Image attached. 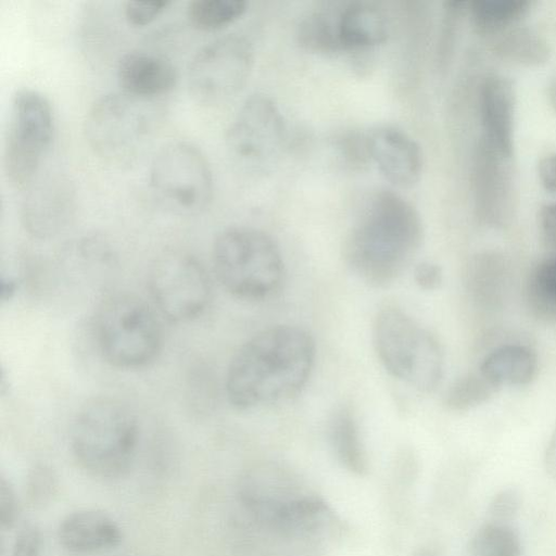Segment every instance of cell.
Listing matches in <instances>:
<instances>
[{
  "mask_svg": "<svg viewBox=\"0 0 556 556\" xmlns=\"http://www.w3.org/2000/svg\"><path fill=\"white\" fill-rule=\"evenodd\" d=\"M313 337L294 325L268 327L232 356L225 381L230 404L250 410L286 402L306 386L315 364Z\"/></svg>",
  "mask_w": 556,
  "mask_h": 556,
  "instance_id": "6da1fadb",
  "label": "cell"
},
{
  "mask_svg": "<svg viewBox=\"0 0 556 556\" xmlns=\"http://www.w3.org/2000/svg\"><path fill=\"white\" fill-rule=\"evenodd\" d=\"M422 238L424 225L417 208L401 194L382 189L369 198L348 232L343 257L362 280L387 287L403 274Z\"/></svg>",
  "mask_w": 556,
  "mask_h": 556,
  "instance_id": "7a4b0ae2",
  "label": "cell"
},
{
  "mask_svg": "<svg viewBox=\"0 0 556 556\" xmlns=\"http://www.w3.org/2000/svg\"><path fill=\"white\" fill-rule=\"evenodd\" d=\"M70 441L76 462L86 472L100 479H115L126 475L134 463L139 425L121 401L98 396L76 414Z\"/></svg>",
  "mask_w": 556,
  "mask_h": 556,
  "instance_id": "3957f363",
  "label": "cell"
},
{
  "mask_svg": "<svg viewBox=\"0 0 556 556\" xmlns=\"http://www.w3.org/2000/svg\"><path fill=\"white\" fill-rule=\"evenodd\" d=\"M213 267L219 283L233 296L264 301L280 292L286 265L276 241L252 227H230L214 240Z\"/></svg>",
  "mask_w": 556,
  "mask_h": 556,
  "instance_id": "277c9868",
  "label": "cell"
},
{
  "mask_svg": "<svg viewBox=\"0 0 556 556\" xmlns=\"http://www.w3.org/2000/svg\"><path fill=\"white\" fill-rule=\"evenodd\" d=\"M372 342L384 369L414 389L430 393L444 372L441 343L403 309L387 306L374 320Z\"/></svg>",
  "mask_w": 556,
  "mask_h": 556,
  "instance_id": "5b68a950",
  "label": "cell"
},
{
  "mask_svg": "<svg viewBox=\"0 0 556 556\" xmlns=\"http://www.w3.org/2000/svg\"><path fill=\"white\" fill-rule=\"evenodd\" d=\"M157 111L153 101L125 92L98 97L85 118V135L93 153L104 163L124 167L134 164L155 132Z\"/></svg>",
  "mask_w": 556,
  "mask_h": 556,
  "instance_id": "8992f818",
  "label": "cell"
},
{
  "mask_svg": "<svg viewBox=\"0 0 556 556\" xmlns=\"http://www.w3.org/2000/svg\"><path fill=\"white\" fill-rule=\"evenodd\" d=\"M94 334L102 357L121 369L149 365L162 346L154 311L132 294H115L103 301L96 314Z\"/></svg>",
  "mask_w": 556,
  "mask_h": 556,
  "instance_id": "52a82bcc",
  "label": "cell"
},
{
  "mask_svg": "<svg viewBox=\"0 0 556 556\" xmlns=\"http://www.w3.org/2000/svg\"><path fill=\"white\" fill-rule=\"evenodd\" d=\"M55 132L49 99L40 91L22 88L12 97L3 149L8 180L25 188L42 169Z\"/></svg>",
  "mask_w": 556,
  "mask_h": 556,
  "instance_id": "ba28073f",
  "label": "cell"
},
{
  "mask_svg": "<svg viewBox=\"0 0 556 556\" xmlns=\"http://www.w3.org/2000/svg\"><path fill=\"white\" fill-rule=\"evenodd\" d=\"M149 184L154 198L179 215H197L212 201L214 179L210 163L195 144L173 141L153 156Z\"/></svg>",
  "mask_w": 556,
  "mask_h": 556,
  "instance_id": "9c48e42d",
  "label": "cell"
},
{
  "mask_svg": "<svg viewBox=\"0 0 556 556\" xmlns=\"http://www.w3.org/2000/svg\"><path fill=\"white\" fill-rule=\"evenodd\" d=\"M254 50L243 36L228 34L200 48L188 66V87L202 104H218L236 96L248 81Z\"/></svg>",
  "mask_w": 556,
  "mask_h": 556,
  "instance_id": "30bf717a",
  "label": "cell"
},
{
  "mask_svg": "<svg viewBox=\"0 0 556 556\" xmlns=\"http://www.w3.org/2000/svg\"><path fill=\"white\" fill-rule=\"evenodd\" d=\"M148 286L157 309L168 320H191L205 311L212 295L211 279L191 254L167 251L152 264Z\"/></svg>",
  "mask_w": 556,
  "mask_h": 556,
  "instance_id": "8fae6325",
  "label": "cell"
},
{
  "mask_svg": "<svg viewBox=\"0 0 556 556\" xmlns=\"http://www.w3.org/2000/svg\"><path fill=\"white\" fill-rule=\"evenodd\" d=\"M287 136L285 117L267 94L256 92L242 103L226 131V148L242 168H263L276 157Z\"/></svg>",
  "mask_w": 556,
  "mask_h": 556,
  "instance_id": "7c38bea8",
  "label": "cell"
},
{
  "mask_svg": "<svg viewBox=\"0 0 556 556\" xmlns=\"http://www.w3.org/2000/svg\"><path fill=\"white\" fill-rule=\"evenodd\" d=\"M240 498L258 520L288 536L326 539L340 528L332 508L317 496L277 500L248 489L240 492Z\"/></svg>",
  "mask_w": 556,
  "mask_h": 556,
  "instance_id": "4fadbf2b",
  "label": "cell"
},
{
  "mask_svg": "<svg viewBox=\"0 0 556 556\" xmlns=\"http://www.w3.org/2000/svg\"><path fill=\"white\" fill-rule=\"evenodd\" d=\"M21 220L25 230L38 239L61 232L75 212V190L65 174L42 169L24 188Z\"/></svg>",
  "mask_w": 556,
  "mask_h": 556,
  "instance_id": "5bb4252c",
  "label": "cell"
},
{
  "mask_svg": "<svg viewBox=\"0 0 556 556\" xmlns=\"http://www.w3.org/2000/svg\"><path fill=\"white\" fill-rule=\"evenodd\" d=\"M510 161L480 139L472 172L475 211L488 227L503 228L514 216L516 186Z\"/></svg>",
  "mask_w": 556,
  "mask_h": 556,
  "instance_id": "9a60e30c",
  "label": "cell"
},
{
  "mask_svg": "<svg viewBox=\"0 0 556 556\" xmlns=\"http://www.w3.org/2000/svg\"><path fill=\"white\" fill-rule=\"evenodd\" d=\"M481 139L502 156L514 155L516 91L513 81L489 75L480 85Z\"/></svg>",
  "mask_w": 556,
  "mask_h": 556,
  "instance_id": "2e32d148",
  "label": "cell"
},
{
  "mask_svg": "<svg viewBox=\"0 0 556 556\" xmlns=\"http://www.w3.org/2000/svg\"><path fill=\"white\" fill-rule=\"evenodd\" d=\"M371 161L382 176L399 188L414 186L420 178L424 156L419 144L394 127H379L368 134Z\"/></svg>",
  "mask_w": 556,
  "mask_h": 556,
  "instance_id": "e0dca14e",
  "label": "cell"
},
{
  "mask_svg": "<svg viewBox=\"0 0 556 556\" xmlns=\"http://www.w3.org/2000/svg\"><path fill=\"white\" fill-rule=\"evenodd\" d=\"M116 76L123 92L151 101L172 91L178 78L170 60L146 50L123 54L117 63Z\"/></svg>",
  "mask_w": 556,
  "mask_h": 556,
  "instance_id": "ac0fdd59",
  "label": "cell"
},
{
  "mask_svg": "<svg viewBox=\"0 0 556 556\" xmlns=\"http://www.w3.org/2000/svg\"><path fill=\"white\" fill-rule=\"evenodd\" d=\"M60 544L73 554H92L118 546L123 533L116 521L99 509L68 514L59 525Z\"/></svg>",
  "mask_w": 556,
  "mask_h": 556,
  "instance_id": "d6986e66",
  "label": "cell"
},
{
  "mask_svg": "<svg viewBox=\"0 0 556 556\" xmlns=\"http://www.w3.org/2000/svg\"><path fill=\"white\" fill-rule=\"evenodd\" d=\"M338 33L343 51L369 49L386 41L388 17L372 3L353 2L339 11Z\"/></svg>",
  "mask_w": 556,
  "mask_h": 556,
  "instance_id": "ffe728a7",
  "label": "cell"
},
{
  "mask_svg": "<svg viewBox=\"0 0 556 556\" xmlns=\"http://www.w3.org/2000/svg\"><path fill=\"white\" fill-rule=\"evenodd\" d=\"M498 388L529 384L538 372V357L521 344L501 345L484 356L478 368Z\"/></svg>",
  "mask_w": 556,
  "mask_h": 556,
  "instance_id": "44dd1931",
  "label": "cell"
},
{
  "mask_svg": "<svg viewBox=\"0 0 556 556\" xmlns=\"http://www.w3.org/2000/svg\"><path fill=\"white\" fill-rule=\"evenodd\" d=\"M331 450L342 467L363 476L368 471V459L354 412L349 406L337 408L328 424Z\"/></svg>",
  "mask_w": 556,
  "mask_h": 556,
  "instance_id": "7402d4cb",
  "label": "cell"
},
{
  "mask_svg": "<svg viewBox=\"0 0 556 556\" xmlns=\"http://www.w3.org/2000/svg\"><path fill=\"white\" fill-rule=\"evenodd\" d=\"M493 51L503 61L536 67L548 62L551 48L544 37L526 26H515L500 34Z\"/></svg>",
  "mask_w": 556,
  "mask_h": 556,
  "instance_id": "603a6c76",
  "label": "cell"
},
{
  "mask_svg": "<svg viewBox=\"0 0 556 556\" xmlns=\"http://www.w3.org/2000/svg\"><path fill=\"white\" fill-rule=\"evenodd\" d=\"M531 5L528 0H475L467 2V12L479 34L498 36L517 26Z\"/></svg>",
  "mask_w": 556,
  "mask_h": 556,
  "instance_id": "cb8c5ba5",
  "label": "cell"
},
{
  "mask_svg": "<svg viewBox=\"0 0 556 556\" xmlns=\"http://www.w3.org/2000/svg\"><path fill=\"white\" fill-rule=\"evenodd\" d=\"M506 275V264L500 255L479 254L467 264L465 285L476 301L481 304H494L501 300Z\"/></svg>",
  "mask_w": 556,
  "mask_h": 556,
  "instance_id": "d4e9b609",
  "label": "cell"
},
{
  "mask_svg": "<svg viewBox=\"0 0 556 556\" xmlns=\"http://www.w3.org/2000/svg\"><path fill=\"white\" fill-rule=\"evenodd\" d=\"M526 299L533 315L545 321H556V253H549L531 269Z\"/></svg>",
  "mask_w": 556,
  "mask_h": 556,
  "instance_id": "484cf974",
  "label": "cell"
},
{
  "mask_svg": "<svg viewBox=\"0 0 556 556\" xmlns=\"http://www.w3.org/2000/svg\"><path fill=\"white\" fill-rule=\"evenodd\" d=\"M338 14L339 11H315L305 16L296 29L299 45L318 54L343 51L338 33Z\"/></svg>",
  "mask_w": 556,
  "mask_h": 556,
  "instance_id": "4316f807",
  "label": "cell"
},
{
  "mask_svg": "<svg viewBox=\"0 0 556 556\" xmlns=\"http://www.w3.org/2000/svg\"><path fill=\"white\" fill-rule=\"evenodd\" d=\"M469 556H522L518 532L508 523L490 520L472 535Z\"/></svg>",
  "mask_w": 556,
  "mask_h": 556,
  "instance_id": "83f0119b",
  "label": "cell"
},
{
  "mask_svg": "<svg viewBox=\"0 0 556 556\" xmlns=\"http://www.w3.org/2000/svg\"><path fill=\"white\" fill-rule=\"evenodd\" d=\"M479 369L455 379L444 394L443 403L453 412H467L489 402L500 390Z\"/></svg>",
  "mask_w": 556,
  "mask_h": 556,
  "instance_id": "f1b7e54d",
  "label": "cell"
},
{
  "mask_svg": "<svg viewBox=\"0 0 556 556\" xmlns=\"http://www.w3.org/2000/svg\"><path fill=\"white\" fill-rule=\"evenodd\" d=\"M248 5L244 0H193L187 7V16L198 29L217 30L240 18Z\"/></svg>",
  "mask_w": 556,
  "mask_h": 556,
  "instance_id": "f546056e",
  "label": "cell"
},
{
  "mask_svg": "<svg viewBox=\"0 0 556 556\" xmlns=\"http://www.w3.org/2000/svg\"><path fill=\"white\" fill-rule=\"evenodd\" d=\"M59 480L54 469L47 464H36L28 471L26 494L31 506L49 505L58 493Z\"/></svg>",
  "mask_w": 556,
  "mask_h": 556,
  "instance_id": "4dcf8cb0",
  "label": "cell"
},
{
  "mask_svg": "<svg viewBox=\"0 0 556 556\" xmlns=\"http://www.w3.org/2000/svg\"><path fill=\"white\" fill-rule=\"evenodd\" d=\"M337 149L343 162L352 168H362L371 161L368 135L349 132L339 138Z\"/></svg>",
  "mask_w": 556,
  "mask_h": 556,
  "instance_id": "1f68e13d",
  "label": "cell"
},
{
  "mask_svg": "<svg viewBox=\"0 0 556 556\" xmlns=\"http://www.w3.org/2000/svg\"><path fill=\"white\" fill-rule=\"evenodd\" d=\"M169 0H129L124 5V15L134 26H144L154 21L169 5Z\"/></svg>",
  "mask_w": 556,
  "mask_h": 556,
  "instance_id": "d6a6232c",
  "label": "cell"
},
{
  "mask_svg": "<svg viewBox=\"0 0 556 556\" xmlns=\"http://www.w3.org/2000/svg\"><path fill=\"white\" fill-rule=\"evenodd\" d=\"M521 506V494L518 489L508 486L498 491L491 500L488 511L491 520L509 522L518 514Z\"/></svg>",
  "mask_w": 556,
  "mask_h": 556,
  "instance_id": "836d02e7",
  "label": "cell"
},
{
  "mask_svg": "<svg viewBox=\"0 0 556 556\" xmlns=\"http://www.w3.org/2000/svg\"><path fill=\"white\" fill-rule=\"evenodd\" d=\"M10 556H42V535L35 525H25L16 534Z\"/></svg>",
  "mask_w": 556,
  "mask_h": 556,
  "instance_id": "e575fe53",
  "label": "cell"
},
{
  "mask_svg": "<svg viewBox=\"0 0 556 556\" xmlns=\"http://www.w3.org/2000/svg\"><path fill=\"white\" fill-rule=\"evenodd\" d=\"M20 505L11 482L3 476L0 478V523L4 530L11 529L18 519Z\"/></svg>",
  "mask_w": 556,
  "mask_h": 556,
  "instance_id": "d590c367",
  "label": "cell"
},
{
  "mask_svg": "<svg viewBox=\"0 0 556 556\" xmlns=\"http://www.w3.org/2000/svg\"><path fill=\"white\" fill-rule=\"evenodd\" d=\"M539 233L543 245L556 253V202L543 205L538 215Z\"/></svg>",
  "mask_w": 556,
  "mask_h": 556,
  "instance_id": "8d00e7d4",
  "label": "cell"
},
{
  "mask_svg": "<svg viewBox=\"0 0 556 556\" xmlns=\"http://www.w3.org/2000/svg\"><path fill=\"white\" fill-rule=\"evenodd\" d=\"M414 280L425 291L437 290L443 281L442 268L433 262L419 263L414 269Z\"/></svg>",
  "mask_w": 556,
  "mask_h": 556,
  "instance_id": "74e56055",
  "label": "cell"
},
{
  "mask_svg": "<svg viewBox=\"0 0 556 556\" xmlns=\"http://www.w3.org/2000/svg\"><path fill=\"white\" fill-rule=\"evenodd\" d=\"M538 176L545 190L556 193V153H549L540 160Z\"/></svg>",
  "mask_w": 556,
  "mask_h": 556,
  "instance_id": "f35d334b",
  "label": "cell"
},
{
  "mask_svg": "<svg viewBox=\"0 0 556 556\" xmlns=\"http://www.w3.org/2000/svg\"><path fill=\"white\" fill-rule=\"evenodd\" d=\"M545 470L553 479H556V428L554 429L544 454Z\"/></svg>",
  "mask_w": 556,
  "mask_h": 556,
  "instance_id": "ab89813d",
  "label": "cell"
},
{
  "mask_svg": "<svg viewBox=\"0 0 556 556\" xmlns=\"http://www.w3.org/2000/svg\"><path fill=\"white\" fill-rule=\"evenodd\" d=\"M16 285L12 279L2 278L1 280V299L2 301L9 300L15 292Z\"/></svg>",
  "mask_w": 556,
  "mask_h": 556,
  "instance_id": "60d3db41",
  "label": "cell"
},
{
  "mask_svg": "<svg viewBox=\"0 0 556 556\" xmlns=\"http://www.w3.org/2000/svg\"><path fill=\"white\" fill-rule=\"evenodd\" d=\"M547 99L552 109L556 112V76L548 84Z\"/></svg>",
  "mask_w": 556,
  "mask_h": 556,
  "instance_id": "b9f144b4",
  "label": "cell"
}]
</instances>
